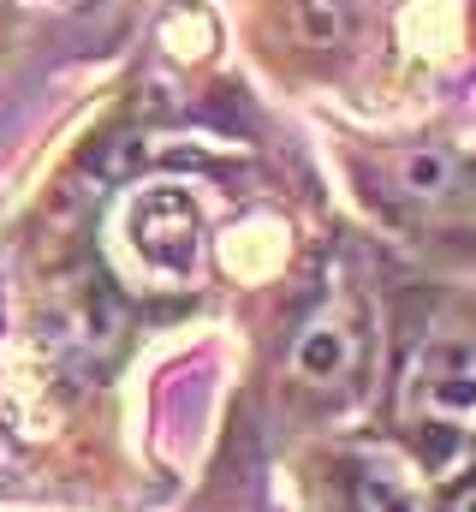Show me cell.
Returning a JSON list of instances; mask_svg holds the SVG:
<instances>
[{"label": "cell", "mask_w": 476, "mask_h": 512, "mask_svg": "<svg viewBox=\"0 0 476 512\" xmlns=\"http://www.w3.org/2000/svg\"><path fill=\"white\" fill-rule=\"evenodd\" d=\"M131 239H137V251L149 256L155 268H173V274H185L191 262H197V245H203V221H197V203L185 197V191H149L143 203H137V215H131Z\"/></svg>", "instance_id": "obj_1"}, {"label": "cell", "mask_w": 476, "mask_h": 512, "mask_svg": "<svg viewBox=\"0 0 476 512\" xmlns=\"http://www.w3.org/2000/svg\"><path fill=\"white\" fill-rule=\"evenodd\" d=\"M417 405L441 423H471L476 417V346L471 340H441L417 364Z\"/></svg>", "instance_id": "obj_2"}, {"label": "cell", "mask_w": 476, "mask_h": 512, "mask_svg": "<svg viewBox=\"0 0 476 512\" xmlns=\"http://www.w3.org/2000/svg\"><path fill=\"white\" fill-rule=\"evenodd\" d=\"M352 358H357V340L334 310L328 316H310V328L292 340V376L310 382V387H340L352 376Z\"/></svg>", "instance_id": "obj_3"}, {"label": "cell", "mask_w": 476, "mask_h": 512, "mask_svg": "<svg viewBox=\"0 0 476 512\" xmlns=\"http://www.w3.org/2000/svg\"><path fill=\"white\" fill-rule=\"evenodd\" d=\"M459 185H465V173H459L453 155H441V149H411V155H399V191H405V197H417V203H447V197H459Z\"/></svg>", "instance_id": "obj_4"}, {"label": "cell", "mask_w": 476, "mask_h": 512, "mask_svg": "<svg viewBox=\"0 0 476 512\" xmlns=\"http://www.w3.org/2000/svg\"><path fill=\"white\" fill-rule=\"evenodd\" d=\"M340 30H346V6H340V0H298V36H304V42L328 48Z\"/></svg>", "instance_id": "obj_5"}, {"label": "cell", "mask_w": 476, "mask_h": 512, "mask_svg": "<svg viewBox=\"0 0 476 512\" xmlns=\"http://www.w3.org/2000/svg\"><path fill=\"white\" fill-rule=\"evenodd\" d=\"M357 507L363 512H417L411 495H405L399 483H387V477H363V483H357Z\"/></svg>", "instance_id": "obj_6"}, {"label": "cell", "mask_w": 476, "mask_h": 512, "mask_svg": "<svg viewBox=\"0 0 476 512\" xmlns=\"http://www.w3.org/2000/svg\"><path fill=\"white\" fill-rule=\"evenodd\" d=\"M435 512H476V477H459V483L441 495V507Z\"/></svg>", "instance_id": "obj_7"}]
</instances>
